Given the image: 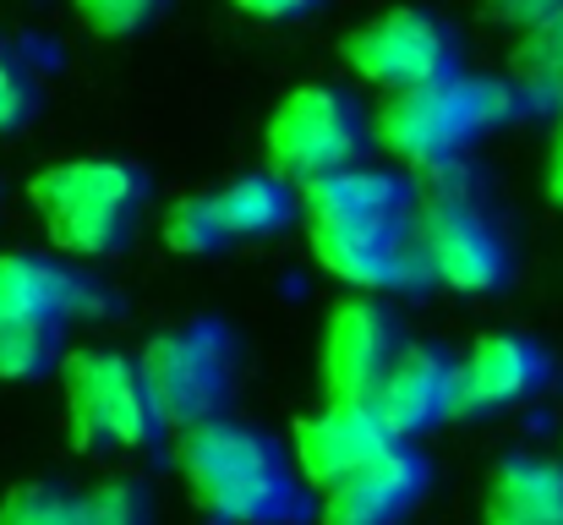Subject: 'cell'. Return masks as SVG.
I'll return each mask as SVG.
<instances>
[{
  "label": "cell",
  "mask_w": 563,
  "mask_h": 525,
  "mask_svg": "<svg viewBox=\"0 0 563 525\" xmlns=\"http://www.w3.org/2000/svg\"><path fill=\"white\" fill-rule=\"evenodd\" d=\"M176 466L191 504L219 525H290L301 521V471L274 433L219 416L181 433Z\"/></svg>",
  "instance_id": "6da1fadb"
},
{
  "label": "cell",
  "mask_w": 563,
  "mask_h": 525,
  "mask_svg": "<svg viewBox=\"0 0 563 525\" xmlns=\"http://www.w3.org/2000/svg\"><path fill=\"white\" fill-rule=\"evenodd\" d=\"M542 110L515 77H443L410 94H388L377 110V143L416 175L460 165L482 132H498L520 116Z\"/></svg>",
  "instance_id": "7a4b0ae2"
},
{
  "label": "cell",
  "mask_w": 563,
  "mask_h": 525,
  "mask_svg": "<svg viewBox=\"0 0 563 525\" xmlns=\"http://www.w3.org/2000/svg\"><path fill=\"white\" fill-rule=\"evenodd\" d=\"M27 197L66 258H115L132 247L154 181L132 160H66L33 175Z\"/></svg>",
  "instance_id": "3957f363"
},
{
  "label": "cell",
  "mask_w": 563,
  "mask_h": 525,
  "mask_svg": "<svg viewBox=\"0 0 563 525\" xmlns=\"http://www.w3.org/2000/svg\"><path fill=\"white\" fill-rule=\"evenodd\" d=\"M416 186H421L416 236H421L432 280L449 291H465V296L504 291L515 274V252H509V236L487 203L482 171L471 160H460V165H443L432 175H416Z\"/></svg>",
  "instance_id": "277c9868"
},
{
  "label": "cell",
  "mask_w": 563,
  "mask_h": 525,
  "mask_svg": "<svg viewBox=\"0 0 563 525\" xmlns=\"http://www.w3.org/2000/svg\"><path fill=\"white\" fill-rule=\"evenodd\" d=\"M377 138V121L362 110V99L351 88L334 83H307L296 94L279 99V110L268 116L263 132V154L268 171H279L296 186L329 181V175L367 165V143Z\"/></svg>",
  "instance_id": "5b68a950"
},
{
  "label": "cell",
  "mask_w": 563,
  "mask_h": 525,
  "mask_svg": "<svg viewBox=\"0 0 563 525\" xmlns=\"http://www.w3.org/2000/svg\"><path fill=\"white\" fill-rule=\"evenodd\" d=\"M66 422L77 449H143L165 433L143 356L126 350H71L66 367Z\"/></svg>",
  "instance_id": "8992f818"
},
{
  "label": "cell",
  "mask_w": 563,
  "mask_h": 525,
  "mask_svg": "<svg viewBox=\"0 0 563 525\" xmlns=\"http://www.w3.org/2000/svg\"><path fill=\"white\" fill-rule=\"evenodd\" d=\"M143 372L154 383L165 427L191 433L219 422L235 394V335L213 318H191L143 346Z\"/></svg>",
  "instance_id": "52a82bcc"
},
{
  "label": "cell",
  "mask_w": 563,
  "mask_h": 525,
  "mask_svg": "<svg viewBox=\"0 0 563 525\" xmlns=\"http://www.w3.org/2000/svg\"><path fill=\"white\" fill-rule=\"evenodd\" d=\"M345 61L362 83L388 88V94H410V88L460 77V28L438 11L399 6L345 39Z\"/></svg>",
  "instance_id": "ba28073f"
},
{
  "label": "cell",
  "mask_w": 563,
  "mask_h": 525,
  "mask_svg": "<svg viewBox=\"0 0 563 525\" xmlns=\"http://www.w3.org/2000/svg\"><path fill=\"white\" fill-rule=\"evenodd\" d=\"M410 329L388 296H345L323 329V389L329 400L377 405L394 367L410 356Z\"/></svg>",
  "instance_id": "9c48e42d"
},
{
  "label": "cell",
  "mask_w": 563,
  "mask_h": 525,
  "mask_svg": "<svg viewBox=\"0 0 563 525\" xmlns=\"http://www.w3.org/2000/svg\"><path fill=\"white\" fill-rule=\"evenodd\" d=\"M388 449H399L394 427L383 422L377 405H362V400H329L318 416H301L296 422V438H290L296 471L318 493H334L356 471L377 466Z\"/></svg>",
  "instance_id": "30bf717a"
},
{
  "label": "cell",
  "mask_w": 563,
  "mask_h": 525,
  "mask_svg": "<svg viewBox=\"0 0 563 525\" xmlns=\"http://www.w3.org/2000/svg\"><path fill=\"white\" fill-rule=\"evenodd\" d=\"M82 313H104V291L88 274L44 252H0V329L16 324L66 329Z\"/></svg>",
  "instance_id": "8fae6325"
},
{
  "label": "cell",
  "mask_w": 563,
  "mask_h": 525,
  "mask_svg": "<svg viewBox=\"0 0 563 525\" xmlns=\"http://www.w3.org/2000/svg\"><path fill=\"white\" fill-rule=\"evenodd\" d=\"M553 378V356L531 335H482L460 356V411L465 416H493L537 400Z\"/></svg>",
  "instance_id": "7c38bea8"
},
{
  "label": "cell",
  "mask_w": 563,
  "mask_h": 525,
  "mask_svg": "<svg viewBox=\"0 0 563 525\" xmlns=\"http://www.w3.org/2000/svg\"><path fill=\"white\" fill-rule=\"evenodd\" d=\"M427 493V455L416 444L388 449L377 466L323 493V525H399Z\"/></svg>",
  "instance_id": "4fadbf2b"
},
{
  "label": "cell",
  "mask_w": 563,
  "mask_h": 525,
  "mask_svg": "<svg viewBox=\"0 0 563 525\" xmlns=\"http://www.w3.org/2000/svg\"><path fill=\"white\" fill-rule=\"evenodd\" d=\"M377 411L399 444L438 427L443 416L460 411V356H449L443 346H410V356L394 367L388 389L377 394Z\"/></svg>",
  "instance_id": "5bb4252c"
},
{
  "label": "cell",
  "mask_w": 563,
  "mask_h": 525,
  "mask_svg": "<svg viewBox=\"0 0 563 525\" xmlns=\"http://www.w3.org/2000/svg\"><path fill=\"white\" fill-rule=\"evenodd\" d=\"M482 525H563V460L509 455L487 477Z\"/></svg>",
  "instance_id": "9a60e30c"
},
{
  "label": "cell",
  "mask_w": 563,
  "mask_h": 525,
  "mask_svg": "<svg viewBox=\"0 0 563 525\" xmlns=\"http://www.w3.org/2000/svg\"><path fill=\"white\" fill-rule=\"evenodd\" d=\"M219 208H224V225L235 241H252V236H279L301 219V192L296 181H285L279 171H252L241 175L235 186L213 192Z\"/></svg>",
  "instance_id": "2e32d148"
},
{
  "label": "cell",
  "mask_w": 563,
  "mask_h": 525,
  "mask_svg": "<svg viewBox=\"0 0 563 525\" xmlns=\"http://www.w3.org/2000/svg\"><path fill=\"white\" fill-rule=\"evenodd\" d=\"M509 66H515V83H526L537 105H563V11L515 44Z\"/></svg>",
  "instance_id": "e0dca14e"
},
{
  "label": "cell",
  "mask_w": 563,
  "mask_h": 525,
  "mask_svg": "<svg viewBox=\"0 0 563 525\" xmlns=\"http://www.w3.org/2000/svg\"><path fill=\"white\" fill-rule=\"evenodd\" d=\"M55 367H66V329H44V324L0 329V378L5 383H38Z\"/></svg>",
  "instance_id": "ac0fdd59"
},
{
  "label": "cell",
  "mask_w": 563,
  "mask_h": 525,
  "mask_svg": "<svg viewBox=\"0 0 563 525\" xmlns=\"http://www.w3.org/2000/svg\"><path fill=\"white\" fill-rule=\"evenodd\" d=\"M230 225H224V208L219 197H181L170 214H165V247L170 252H187V258H202V252H219L230 247Z\"/></svg>",
  "instance_id": "d6986e66"
},
{
  "label": "cell",
  "mask_w": 563,
  "mask_h": 525,
  "mask_svg": "<svg viewBox=\"0 0 563 525\" xmlns=\"http://www.w3.org/2000/svg\"><path fill=\"white\" fill-rule=\"evenodd\" d=\"M0 525H82V493L60 482H22L0 499Z\"/></svg>",
  "instance_id": "ffe728a7"
},
{
  "label": "cell",
  "mask_w": 563,
  "mask_h": 525,
  "mask_svg": "<svg viewBox=\"0 0 563 525\" xmlns=\"http://www.w3.org/2000/svg\"><path fill=\"white\" fill-rule=\"evenodd\" d=\"M38 110V72L27 66V55L16 50V39L0 33V138L22 132Z\"/></svg>",
  "instance_id": "44dd1931"
},
{
  "label": "cell",
  "mask_w": 563,
  "mask_h": 525,
  "mask_svg": "<svg viewBox=\"0 0 563 525\" xmlns=\"http://www.w3.org/2000/svg\"><path fill=\"white\" fill-rule=\"evenodd\" d=\"M82 525H154V499L137 477H110L82 493Z\"/></svg>",
  "instance_id": "7402d4cb"
},
{
  "label": "cell",
  "mask_w": 563,
  "mask_h": 525,
  "mask_svg": "<svg viewBox=\"0 0 563 525\" xmlns=\"http://www.w3.org/2000/svg\"><path fill=\"white\" fill-rule=\"evenodd\" d=\"M170 0H77V17L82 28L104 33V39H126V33H143L148 22L165 17Z\"/></svg>",
  "instance_id": "603a6c76"
},
{
  "label": "cell",
  "mask_w": 563,
  "mask_h": 525,
  "mask_svg": "<svg viewBox=\"0 0 563 525\" xmlns=\"http://www.w3.org/2000/svg\"><path fill=\"white\" fill-rule=\"evenodd\" d=\"M563 11V0H487V17L493 22H509V28H542Z\"/></svg>",
  "instance_id": "cb8c5ba5"
},
{
  "label": "cell",
  "mask_w": 563,
  "mask_h": 525,
  "mask_svg": "<svg viewBox=\"0 0 563 525\" xmlns=\"http://www.w3.org/2000/svg\"><path fill=\"white\" fill-rule=\"evenodd\" d=\"M246 17H263V22H296L307 11H318L323 0H235Z\"/></svg>",
  "instance_id": "d4e9b609"
},
{
  "label": "cell",
  "mask_w": 563,
  "mask_h": 525,
  "mask_svg": "<svg viewBox=\"0 0 563 525\" xmlns=\"http://www.w3.org/2000/svg\"><path fill=\"white\" fill-rule=\"evenodd\" d=\"M548 192L563 208V121H559V138H553V154H548Z\"/></svg>",
  "instance_id": "484cf974"
}]
</instances>
